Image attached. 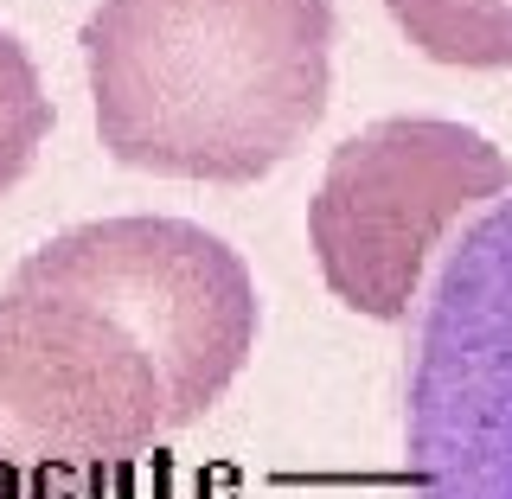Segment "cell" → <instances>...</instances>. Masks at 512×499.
I'll list each match as a JSON object with an SVG mask.
<instances>
[{"label": "cell", "mask_w": 512, "mask_h": 499, "mask_svg": "<svg viewBox=\"0 0 512 499\" xmlns=\"http://www.w3.org/2000/svg\"><path fill=\"white\" fill-rule=\"evenodd\" d=\"M263 301L192 218H90L0 295V499H90L250 365Z\"/></svg>", "instance_id": "obj_1"}, {"label": "cell", "mask_w": 512, "mask_h": 499, "mask_svg": "<svg viewBox=\"0 0 512 499\" xmlns=\"http://www.w3.org/2000/svg\"><path fill=\"white\" fill-rule=\"evenodd\" d=\"M416 499H512V192L442 250L404 372Z\"/></svg>", "instance_id": "obj_4"}, {"label": "cell", "mask_w": 512, "mask_h": 499, "mask_svg": "<svg viewBox=\"0 0 512 499\" xmlns=\"http://www.w3.org/2000/svg\"><path fill=\"white\" fill-rule=\"evenodd\" d=\"M84 71L122 167L250 186L327 116L333 0H103Z\"/></svg>", "instance_id": "obj_2"}, {"label": "cell", "mask_w": 512, "mask_h": 499, "mask_svg": "<svg viewBox=\"0 0 512 499\" xmlns=\"http://www.w3.org/2000/svg\"><path fill=\"white\" fill-rule=\"evenodd\" d=\"M512 192V160L480 128L442 116H384L333 148L308 199L320 282L365 320H404L423 269L474 205Z\"/></svg>", "instance_id": "obj_3"}, {"label": "cell", "mask_w": 512, "mask_h": 499, "mask_svg": "<svg viewBox=\"0 0 512 499\" xmlns=\"http://www.w3.org/2000/svg\"><path fill=\"white\" fill-rule=\"evenodd\" d=\"M384 13L429 64L512 71V0H384Z\"/></svg>", "instance_id": "obj_5"}, {"label": "cell", "mask_w": 512, "mask_h": 499, "mask_svg": "<svg viewBox=\"0 0 512 499\" xmlns=\"http://www.w3.org/2000/svg\"><path fill=\"white\" fill-rule=\"evenodd\" d=\"M45 128H52V96L39 84V64H32V52L0 26V199L26 180Z\"/></svg>", "instance_id": "obj_6"}]
</instances>
